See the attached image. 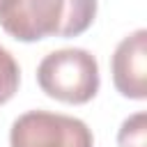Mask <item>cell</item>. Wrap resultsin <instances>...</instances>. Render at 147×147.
<instances>
[{"instance_id": "cell-2", "label": "cell", "mask_w": 147, "mask_h": 147, "mask_svg": "<svg viewBox=\"0 0 147 147\" xmlns=\"http://www.w3.org/2000/svg\"><path fill=\"white\" fill-rule=\"evenodd\" d=\"M39 87L64 103H87L99 92V64L83 48L48 53L37 67Z\"/></svg>"}, {"instance_id": "cell-5", "label": "cell", "mask_w": 147, "mask_h": 147, "mask_svg": "<svg viewBox=\"0 0 147 147\" xmlns=\"http://www.w3.org/2000/svg\"><path fill=\"white\" fill-rule=\"evenodd\" d=\"M18 80H21V71H18L14 55L0 46V106L7 103L16 94Z\"/></svg>"}, {"instance_id": "cell-6", "label": "cell", "mask_w": 147, "mask_h": 147, "mask_svg": "<svg viewBox=\"0 0 147 147\" xmlns=\"http://www.w3.org/2000/svg\"><path fill=\"white\" fill-rule=\"evenodd\" d=\"M119 147H145L147 142V115L136 113L122 122V129L117 133Z\"/></svg>"}, {"instance_id": "cell-4", "label": "cell", "mask_w": 147, "mask_h": 147, "mask_svg": "<svg viewBox=\"0 0 147 147\" xmlns=\"http://www.w3.org/2000/svg\"><path fill=\"white\" fill-rule=\"evenodd\" d=\"M113 83L122 96L147 99V30L124 37L113 53Z\"/></svg>"}, {"instance_id": "cell-3", "label": "cell", "mask_w": 147, "mask_h": 147, "mask_svg": "<svg viewBox=\"0 0 147 147\" xmlns=\"http://www.w3.org/2000/svg\"><path fill=\"white\" fill-rule=\"evenodd\" d=\"M11 147H92V131L83 119L46 113V110H28L11 124L9 131Z\"/></svg>"}, {"instance_id": "cell-1", "label": "cell", "mask_w": 147, "mask_h": 147, "mask_svg": "<svg viewBox=\"0 0 147 147\" xmlns=\"http://www.w3.org/2000/svg\"><path fill=\"white\" fill-rule=\"evenodd\" d=\"M96 16V0H2L0 25L18 41L78 37Z\"/></svg>"}, {"instance_id": "cell-7", "label": "cell", "mask_w": 147, "mask_h": 147, "mask_svg": "<svg viewBox=\"0 0 147 147\" xmlns=\"http://www.w3.org/2000/svg\"><path fill=\"white\" fill-rule=\"evenodd\" d=\"M0 5H2V0H0Z\"/></svg>"}]
</instances>
